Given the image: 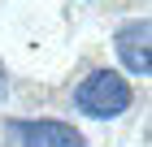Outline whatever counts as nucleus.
Returning <instances> with one entry per match:
<instances>
[{
  "label": "nucleus",
  "mask_w": 152,
  "mask_h": 147,
  "mask_svg": "<svg viewBox=\"0 0 152 147\" xmlns=\"http://www.w3.org/2000/svg\"><path fill=\"white\" fill-rule=\"evenodd\" d=\"M70 104L78 108L83 117H91V121H113V117L130 113V104H135V91L130 82L117 74V69L100 65L91 74H83L78 87L70 91Z\"/></svg>",
  "instance_id": "nucleus-1"
},
{
  "label": "nucleus",
  "mask_w": 152,
  "mask_h": 147,
  "mask_svg": "<svg viewBox=\"0 0 152 147\" xmlns=\"http://www.w3.org/2000/svg\"><path fill=\"white\" fill-rule=\"evenodd\" d=\"M4 130L18 147H87V134L61 117H9Z\"/></svg>",
  "instance_id": "nucleus-2"
},
{
  "label": "nucleus",
  "mask_w": 152,
  "mask_h": 147,
  "mask_svg": "<svg viewBox=\"0 0 152 147\" xmlns=\"http://www.w3.org/2000/svg\"><path fill=\"white\" fill-rule=\"evenodd\" d=\"M113 52L122 61L126 74L135 78H148L152 74V22L148 17H130L113 30Z\"/></svg>",
  "instance_id": "nucleus-3"
},
{
  "label": "nucleus",
  "mask_w": 152,
  "mask_h": 147,
  "mask_svg": "<svg viewBox=\"0 0 152 147\" xmlns=\"http://www.w3.org/2000/svg\"><path fill=\"white\" fill-rule=\"evenodd\" d=\"M4 91H9V78H4V69H0V100H4Z\"/></svg>",
  "instance_id": "nucleus-4"
}]
</instances>
